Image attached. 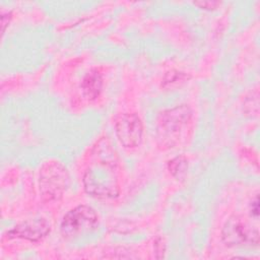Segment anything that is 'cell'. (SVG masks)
Instances as JSON below:
<instances>
[{
    "mask_svg": "<svg viewBox=\"0 0 260 260\" xmlns=\"http://www.w3.org/2000/svg\"><path fill=\"white\" fill-rule=\"evenodd\" d=\"M221 239L229 247L257 246L259 244V232L239 215H233L226 219L221 230Z\"/></svg>",
    "mask_w": 260,
    "mask_h": 260,
    "instance_id": "cell-5",
    "label": "cell"
},
{
    "mask_svg": "<svg viewBox=\"0 0 260 260\" xmlns=\"http://www.w3.org/2000/svg\"><path fill=\"white\" fill-rule=\"evenodd\" d=\"M98 161L89 167L83 176V185L87 194L102 198H116L119 184L115 173L114 154H96Z\"/></svg>",
    "mask_w": 260,
    "mask_h": 260,
    "instance_id": "cell-1",
    "label": "cell"
},
{
    "mask_svg": "<svg viewBox=\"0 0 260 260\" xmlns=\"http://www.w3.org/2000/svg\"><path fill=\"white\" fill-rule=\"evenodd\" d=\"M99 228V216L88 205H78L69 210L63 217L60 231L65 239H74Z\"/></svg>",
    "mask_w": 260,
    "mask_h": 260,
    "instance_id": "cell-4",
    "label": "cell"
},
{
    "mask_svg": "<svg viewBox=\"0 0 260 260\" xmlns=\"http://www.w3.org/2000/svg\"><path fill=\"white\" fill-rule=\"evenodd\" d=\"M192 119V111L188 105H180L161 112L157 118L156 134L161 145L176 146L187 133Z\"/></svg>",
    "mask_w": 260,
    "mask_h": 260,
    "instance_id": "cell-2",
    "label": "cell"
},
{
    "mask_svg": "<svg viewBox=\"0 0 260 260\" xmlns=\"http://www.w3.org/2000/svg\"><path fill=\"white\" fill-rule=\"evenodd\" d=\"M250 212H251L252 216H254L256 219L258 218V215H259V199H258V195L255 196L254 200H252V202L250 204Z\"/></svg>",
    "mask_w": 260,
    "mask_h": 260,
    "instance_id": "cell-13",
    "label": "cell"
},
{
    "mask_svg": "<svg viewBox=\"0 0 260 260\" xmlns=\"http://www.w3.org/2000/svg\"><path fill=\"white\" fill-rule=\"evenodd\" d=\"M80 87L83 95L87 100H95L100 95L103 87V78L101 72L98 69L89 70L84 75Z\"/></svg>",
    "mask_w": 260,
    "mask_h": 260,
    "instance_id": "cell-8",
    "label": "cell"
},
{
    "mask_svg": "<svg viewBox=\"0 0 260 260\" xmlns=\"http://www.w3.org/2000/svg\"><path fill=\"white\" fill-rule=\"evenodd\" d=\"M194 5L202 8V9H215L217 6L220 5V2L218 1H205V0H201V1H195L193 2Z\"/></svg>",
    "mask_w": 260,
    "mask_h": 260,
    "instance_id": "cell-11",
    "label": "cell"
},
{
    "mask_svg": "<svg viewBox=\"0 0 260 260\" xmlns=\"http://www.w3.org/2000/svg\"><path fill=\"white\" fill-rule=\"evenodd\" d=\"M189 76L184 73L177 70H171L166 73L164 80H162V86L164 87H172L174 85H178L180 82H184L187 80Z\"/></svg>",
    "mask_w": 260,
    "mask_h": 260,
    "instance_id": "cell-10",
    "label": "cell"
},
{
    "mask_svg": "<svg viewBox=\"0 0 260 260\" xmlns=\"http://www.w3.org/2000/svg\"><path fill=\"white\" fill-rule=\"evenodd\" d=\"M115 130L118 140L125 147H136L142 141L143 125L136 114L126 113L120 115L116 120Z\"/></svg>",
    "mask_w": 260,
    "mask_h": 260,
    "instance_id": "cell-6",
    "label": "cell"
},
{
    "mask_svg": "<svg viewBox=\"0 0 260 260\" xmlns=\"http://www.w3.org/2000/svg\"><path fill=\"white\" fill-rule=\"evenodd\" d=\"M69 184L66 167L58 160L46 161L40 170L39 187L44 201L59 200Z\"/></svg>",
    "mask_w": 260,
    "mask_h": 260,
    "instance_id": "cell-3",
    "label": "cell"
},
{
    "mask_svg": "<svg viewBox=\"0 0 260 260\" xmlns=\"http://www.w3.org/2000/svg\"><path fill=\"white\" fill-rule=\"evenodd\" d=\"M11 18V13L10 12H2L1 14V24H2V34H4L5 31V27L6 25L9 23Z\"/></svg>",
    "mask_w": 260,
    "mask_h": 260,
    "instance_id": "cell-14",
    "label": "cell"
},
{
    "mask_svg": "<svg viewBox=\"0 0 260 260\" xmlns=\"http://www.w3.org/2000/svg\"><path fill=\"white\" fill-rule=\"evenodd\" d=\"M51 231L50 223L43 217L30 218L16 224L7 232L8 238H19L29 242H39L43 240Z\"/></svg>",
    "mask_w": 260,
    "mask_h": 260,
    "instance_id": "cell-7",
    "label": "cell"
},
{
    "mask_svg": "<svg viewBox=\"0 0 260 260\" xmlns=\"http://www.w3.org/2000/svg\"><path fill=\"white\" fill-rule=\"evenodd\" d=\"M168 169L174 178L177 180H183L187 174L188 160L183 155L176 156L169 161Z\"/></svg>",
    "mask_w": 260,
    "mask_h": 260,
    "instance_id": "cell-9",
    "label": "cell"
},
{
    "mask_svg": "<svg viewBox=\"0 0 260 260\" xmlns=\"http://www.w3.org/2000/svg\"><path fill=\"white\" fill-rule=\"evenodd\" d=\"M154 251L157 254L155 257L156 258H162L164 257V253L166 251V245L162 241L161 238H157L154 242Z\"/></svg>",
    "mask_w": 260,
    "mask_h": 260,
    "instance_id": "cell-12",
    "label": "cell"
}]
</instances>
